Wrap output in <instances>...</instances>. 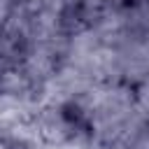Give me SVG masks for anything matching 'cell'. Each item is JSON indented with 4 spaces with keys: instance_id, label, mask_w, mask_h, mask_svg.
I'll return each mask as SVG.
<instances>
[{
    "instance_id": "6da1fadb",
    "label": "cell",
    "mask_w": 149,
    "mask_h": 149,
    "mask_svg": "<svg viewBox=\"0 0 149 149\" xmlns=\"http://www.w3.org/2000/svg\"><path fill=\"white\" fill-rule=\"evenodd\" d=\"M79 107L86 116V126L91 133V149L112 144L123 133H128L137 121L144 119L137 107L135 86L126 81L98 84Z\"/></svg>"
},
{
    "instance_id": "7a4b0ae2",
    "label": "cell",
    "mask_w": 149,
    "mask_h": 149,
    "mask_svg": "<svg viewBox=\"0 0 149 149\" xmlns=\"http://www.w3.org/2000/svg\"><path fill=\"white\" fill-rule=\"evenodd\" d=\"M68 2L79 12V16L86 21V26H93L100 16L128 5L130 0H68Z\"/></svg>"
},
{
    "instance_id": "3957f363",
    "label": "cell",
    "mask_w": 149,
    "mask_h": 149,
    "mask_svg": "<svg viewBox=\"0 0 149 149\" xmlns=\"http://www.w3.org/2000/svg\"><path fill=\"white\" fill-rule=\"evenodd\" d=\"M135 95H137V107H140L142 116L149 121V77L135 86Z\"/></svg>"
},
{
    "instance_id": "277c9868",
    "label": "cell",
    "mask_w": 149,
    "mask_h": 149,
    "mask_svg": "<svg viewBox=\"0 0 149 149\" xmlns=\"http://www.w3.org/2000/svg\"><path fill=\"white\" fill-rule=\"evenodd\" d=\"M9 5H12V2H5V0L0 2V26H2V21H5V14H7V9H9Z\"/></svg>"
},
{
    "instance_id": "5b68a950",
    "label": "cell",
    "mask_w": 149,
    "mask_h": 149,
    "mask_svg": "<svg viewBox=\"0 0 149 149\" xmlns=\"http://www.w3.org/2000/svg\"><path fill=\"white\" fill-rule=\"evenodd\" d=\"M0 149H9V144H7V142H5L2 137H0Z\"/></svg>"
}]
</instances>
